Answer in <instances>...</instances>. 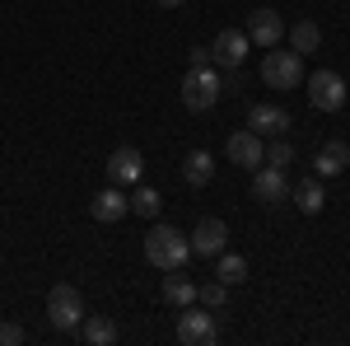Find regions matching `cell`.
Returning <instances> with one entry per match:
<instances>
[{
    "label": "cell",
    "mask_w": 350,
    "mask_h": 346,
    "mask_svg": "<svg viewBox=\"0 0 350 346\" xmlns=\"http://www.w3.org/2000/svg\"><path fill=\"white\" fill-rule=\"evenodd\" d=\"M191 258V239L178 230V225H154L145 234V262L159 267V271H183Z\"/></svg>",
    "instance_id": "1"
},
{
    "label": "cell",
    "mask_w": 350,
    "mask_h": 346,
    "mask_svg": "<svg viewBox=\"0 0 350 346\" xmlns=\"http://www.w3.org/2000/svg\"><path fill=\"white\" fill-rule=\"evenodd\" d=\"M219 94H224V75L215 66H187V75H183V103H187V112H211L219 103Z\"/></svg>",
    "instance_id": "2"
},
{
    "label": "cell",
    "mask_w": 350,
    "mask_h": 346,
    "mask_svg": "<svg viewBox=\"0 0 350 346\" xmlns=\"http://www.w3.org/2000/svg\"><path fill=\"white\" fill-rule=\"evenodd\" d=\"M262 80L271 84V89H299V80H304V56L290 47V52H275V47H267V56H262Z\"/></svg>",
    "instance_id": "3"
},
{
    "label": "cell",
    "mask_w": 350,
    "mask_h": 346,
    "mask_svg": "<svg viewBox=\"0 0 350 346\" xmlns=\"http://www.w3.org/2000/svg\"><path fill=\"white\" fill-rule=\"evenodd\" d=\"M178 342L183 346H215L219 342V319L215 309H183V319H178Z\"/></svg>",
    "instance_id": "4"
},
{
    "label": "cell",
    "mask_w": 350,
    "mask_h": 346,
    "mask_svg": "<svg viewBox=\"0 0 350 346\" xmlns=\"http://www.w3.org/2000/svg\"><path fill=\"white\" fill-rule=\"evenodd\" d=\"M47 319H52V328H61V332H75L84 323V299L75 286H52V295H47Z\"/></svg>",
    "instance_id": "5"
},
{
    "label": "cell",
    "mask_w": 350,
    "mask_h": 346,
    "mask_svg": "<svg viewBox=\"0 0 350 346\" xmlns=\"http://www.w3.org/2000/svg\"><path fill=\"white\" fill-rule=\"evenodd\" d=\"M304 84H308V103L318 108V112H336V108L346 103V80L336 71H313Z\"/></svg>",
    "instance_id": "6"
},
{
    "label": "cell",
    "mask_w": 350,
    "mask_h": 346,
    "mask_svg": "<svg viewBox=\"0 0 350 346\" xmlns=\"http://www.w3.org/2000/svg\"><path fill=\"white\" fill-rule=\"evenodd\" d=\"M187 239H191V253L196 258H219L224 243H229V225L219 215H206V220H196V230H191Z\"/></svg>",
    "instance_id": "7"
},
{
    "label": "cell",
    "mask_w": 350,
    "mask_h": 346,
    "mask_svg": "<svg viewBox=\"0 0 350 346\" xmlns=\"http://www.w3.org/2000/svg\"><path fill=\"white\" fill-rule=\"evenodd\" d=\"M252 197L262 201V206H280V201H290V178H285V169H252Z\"/></svg>",
    "instance_id": "8"
},
{
    "label": "cell",
    "mask_w": 350,
    "mask_h": 346,
    "mask_svg": "<svg viewBox=\"0 0 350 346\" xmlns=\"http://www.w3.org/2000/svg\"><path fill=\"white\" fill-rule=\"evenodd\" d=\"M224 150H229V160L239 164V169H262V164H267V145H262V136L252 132V127L234 132Z\"/></svg>",
    "instance_id": "9"
},
{
    "label": "cell",
    "mask_w": 350,
    "mask_h": 346,
    "mask_svg": "<svg viewBox=\"0 0 350 346\" xmlns=\"http://www.w3.org/2000/svg\"><path fill=\"white\" fill-rule=\"evenodd\" d=\"M247 33L243 28H219V38L211 42V52H215V66H224V71H239L243 61H247Z\"/></svg>",
    "instance_id": "10"
},
{
    "label": "cell",
    "mask_w": 350,
    "mask_h": 346,
    "mask_svg": "<svg viewBox=\"0 0 350 346\" xmlns=\"http://www.w3.org/2000/svg\"><path fill=\"white\" fill-rule=\"evenodd\" d=\"M243 33H247V42H257V47L267 52V47H275V42L285 38V19H280L275 10H252Z\"/></svg>",
    "instance_id": "11"
},
{
    "label": "cell",
    "mask_w": 350,
    "mask_h": 346,
    "mask_svg": "<svg viewBox=\"0 0 350 346\" xmlns=\"http://www.w3.org/2000/svg\"><path fill=\"white\" fill-rule=\"evenodd\" d=\"M247 127L257 136H285L290 132V112L275 108V103H252L247 108Z\"/></svg>",
    "instance_id": "12"
},
{
    "label": "cell",
    "mask_w": 350,
    "mask_h": 346,
    "mask_svg": "<svg viewBox=\"0 0 350 346\" xmlns=\"http://www.w3.org/2000/svg\"><path fill=\"white\" fill-rule=\"evenodd\" d=\"M140 169H145V160H140V150H135V145H117V150L108 155V178L117 187L135 183V178H140Z\"/></svg>",
    "instance_id": "13"
},
{
    "label": "cell",
    "mask_w": 350,
    "mask_h": 346,
    "mask_svg": "<svg viewBox=\"0 0 350 346\" xmlns=\"http://www.w3.org/2000/svg\"><path fill=\"white\" fill-rule=\"evenodd\" d=\"M126 211H131V201L122 197V187H117V183H112L108 192H98V197L89 201V215H94V220H103V225H112V220H122Z\"/></svg>",
    "instance_id": "14"
},
{
    "label": "cell",
    "mask_w": 350,
    "mask_h": 346,
    "mask_svg": "<svg viewBox=\"0 0 350 346\" xmlns=\"http://www.w3.org/2000/svg\"><path fill=\"white\" fill-rule=\"evenodd\" d=\"M346 164H350V145L346 140H327L323 150H318V160H313V173L318 178H336Z\"/></svg>",
    "instance_id": "15"
},
{
    "label": "cell",
    "mask_w": 350,
    "mask_h": 346,
    "mask_svg": "<svg viewBox=\"0 0 350 346\" xmlns=\"http://www.w3.org/2000/svg\"><path fill=\"white\" fill-rule=\"evenodd\" d=\"M290 197L299 201L304 215H318L327 206V192H323V178H318V173H313V178H299V187H290Z\"/></svg>",
    "instance_id": "16"
},
{
    "label": "cell",
    "mask_w": 350,
    "mask_h": 346,
    "mask_svg": "<svg viewBox=\"0 0 350 346\" xmlns=\"http://www.w3.org/2000/svg\"><path fill=\"white\" fill-rule=\"evenodd\" d=\"M183 178H187V187H206L215 178V155L211 150H191L187 164H183Z\"/></svg>",
    "instance_id": "17"
},
{
    "label": "cell",
    "mask_w": 350,
    "mask_h": 346,
    "mask_svg": "<svg viewBox=\"0 0 350 346\" xmlns=\"http://www.w3.org/2000/svg\"><path fill=\"white\" fill-rule=\"evenodd\" d=\"M80 337H84L89 346H112V342H117V323L103 319V314H84Z\"/></svg>",
    "instance_id": "18"
},
{
    "label": "cell",
    "mask_w": 350,
    "mask_h": 346,
    "mask_svg": "<svg viewBox=\"0 0 350 346\" xmlns=\"http://www.w3.org/2000/svg\"><path fill=\"white\" fill-rule=\"evenodd\" d=\"M163 299H168V304H178V309L196 304V281L178 276V271H168V276H163Z\"/></svg>",
    "instance_id": "19"
},
{
    "label": "cell",
    "mask_w": 350,
    "mask_h": 346,
    "mask_svg": "<svg viewBox=\"0 0 350 346\" xmlns=\"http://www.w3.org/2000/svg\"><path fill=\"white\" fill-rule=\"evenodd\" d=\"M290 47H295L299 56H308V52H318L323 47V28L313 24V19H299L295 28H290Z\"/></svg>",
    "instance_id": "20"
},
{
    "label": "cell",
    "mask_w": 350,
    "mask_h": 346,
    "mask_svg": "<svg viewBox=\"0 0 350 346\" xmlns=\"http://www.w3.org/2000/svg\"><path fill=\"white\" fill-rule=\"evenodd\" d=\"M215 262H219V267H215V281H224V286H239V281H247V262H243L239 253H229V248H224Z\"/></svg>",
    "instance_id": "21"
},
{
    "label": "cell",
    "mask_w": 350,
    "mask_h": 346,
    "mask_svg": "<svg viewBox=\"0 0 350 346\" xmlns=\"http://www.w3.org/2000/svg\"><path fill=\"white\" fill-rule=\"evenodd\" d=\"M126 201H131V211L145 215V220H154V215H159V206H163V197L154 192V187H135V197H126Z\"/></svg>",
    "instance_id": "22"
},
{
    "label": "cell",
    "mask_w": 350,
    "mask_h": 346,
    "mask_svg": "<svg viewBox=\"0 0 350 346\" xmlns=\"http://www.w3.org/2000/svg\"><path fill=\"white\" fill-rule=\"evenodd\" d=\"M196 299H201V304H206V309H224V304H229V286H224V281H211V286H196Z\"/></svg>",
    "instance_id": "23"
},
{
    "label": "cell",
    "mask_w": 350,
    "mask_h": 346,
    "mask_svg": "<svg viewBox=\"0 0 350 346\" xmlns=\"http://www.w3.org/2000/svg\"><path fill=\"white\" fill-rule=\"evenodd\" d=\"M290 160H295V145H290L285 136H280V140H271V145H267V164H271V169H285Z\"/></svg>",
    "instance_id": "24"
},
{
    "label": "cell",
    "mask_w": 350,
    "mask_h": 346,
    "mask_svg": "<svg viewBox=\"0 0 350 346\" xmlns=\"http://www.w3.org/2000/svg\"><path fill=\"white\" fill-rule=\"evenodd\" d=\"M19 342H24V328L5 319V323H0V346H19Z\"/></svg>",
    "instance_id": "25"
},
{
    "label": "cell",
    "mask_w": 350,
    "mask_h": 346,
    "mask_svg": "<svg viewBox=\"0 0 350 346\" xmlns=\"http://www.w3.org/2000/svg\"><path fill=\"white\" fill-rule=\"evenodd\" d=\"M191 66H215V52L211 47H191Z\"/></svg>",
    "instance_id": "26"
},
{
    "label": "cell",
    "mask_w": 350,
    "mask_h": 346,
    "mask_svg": "<svg viewBox=\"0 0 350 346\" xmlns=\"http://www.w3.org/2000/svg\"><path fill=\"white\" fill-rule=\"evenodd\" d=\"M159 5H168V10H173V5H183V0H159Z\"/></svg>",
    "instance_id": "27"
}]
</instances>
